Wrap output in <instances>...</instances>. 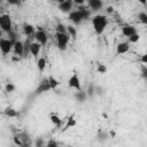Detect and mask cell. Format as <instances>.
Instances as JSON below:
<instances>
[{
  "instance_id": "obj_1",
  "label": "cell",
  "mask_w": 147,
  "mask_h": 147,
  "mask_svg": "<svg viewBox=\"0 0 147 147\" xmlns=\"http://www.w3.org/2000/svg\"><path fill=\"white\" fill-rule=\"evenodd\" d=\"M92 24H93V29H94L95 33L101 34L108 24V20L105 15H96L92 18Z\"/></svg>"
},
{
  "instance_id": "obj_2",
  "label": "cell",
  "mask_w": 147,
  "mask_h": 147,
  "mask_svg": "<svg viewBox=\"0 0 147 147\" xmlns=\"http://www.w3.org/2000/svg\"><path fill=\"white\" fill-rule=\"evenodd\" d=\"M55 38H56V42H57L59 49L64 51V49L67 48L68 41H69V39H70V36H69L68 33H56V34H55Z\"/></svg>"
},
{
  "instance_id": "obj_3",
  "label": "cell",
  "mask_w": 147,
  "mask_h": 147,
  "mask_svg": "<svg viewBox=\"0 0 147 147\" xmlns=\"http://www.w3.org/2000/svg\"><path fill=\"white\" fill-rule=\"evenodd\" d=\"M0 28L2 31H6L7 33L11 31V20L9 15L7 14L0 15Z\"/></svg>"
},
{
  "instance_id": "obj_4",
  "label": "cell",
  "mask_w": 147,
  "mask_h": 147,
  "mask_svg": "<svg viewBox=\"0 0 147 147\" xmlns=\"http://www.w3.org/2000/svg\"><path fill=\"white\" fill-rule=\"evenodd\" d=\"M34 38L37 39V42L40 44L41 46L46 45V42H47V36H46V33L44 32V30L40 26H38V31L34 32Z\"/></svg>"
},
{
  "instance_id": "obj_5",
  "label": "cell",
  "mask_w": 147,
  "mask_h": 147,
  "mask_svg": "<svg viewBox=\"0 0 147 147\" xmlns=\"http://www.w3.org/2000/svg\"><path fill=\"white\" fill-rule=\"evenodd\" d=\"M51 90V86H49V83H48V79H42L41 80V83L39 84V86L36 88V91H34V95H39V94H41V93H44V92H47V91H49Z\"/></svg>"
},
{
  "instance_id": "obj_6",
  "label": "cell",
  "mask_w": 147,
  "mask_h": 147,
  "mask_svg": "<svg viewBox=\"0 0 147 147\" xmlns=\"http://www.w3.org/2000/svg\"><path fill=\"white\" fill-rule=\"evenodd\" d=\"M68 85H69V87H71V88H76V90H78V91H82V90H80V80H79L77 74H74V75L69 78Z\"/></svg>"
},
{
  "instance_id": "obj_7",
  "label": "cell",
  "mask_w": 147,
  "mask_h": 147,
  "mask_svg": "<svg viewBox=\"0 0 147 147\" xmlns=\"http://www.w3.org/2000/svg\"><path fill=\"white\" fill-rule=\"evenodd\" d=\"M13 48V42L8 39H0V49L3 54H8Z\"/></svg>"
},
{
  "instance_id": "obj_8",
  "label": "cell",
  "mask_w": 147,
  "mask_h": 147,
  "mask_svg": "<svg viewBox=\"0 0 147 147\" xmlns=\"http://www.w3.org/2000/svg\"><path fill=\"white\" fill-rule=\"evenodd\" d=\"M72 6H74V2L71 0H65V1H61L59 3V9L61 11H64V13H68L72 9Z\"/></svg>"
},
{
  "instance_id": "obj_9",
  "label": "cell",
  "mask_w": 147,
  "mask_h": 147,
  "mask_svg": "<svg viewBox=\"0 0 147 147\" xmlns=\"http://www.w3.org/2000/svg\"><path fill=\"white\" fill-rule=\"evenodd\" d=\"M122 33H123V36L130 38L131 36H133V34L137 33V30H136V28L132 26V25H125V26L122 28Z\"/></svg>"
},
{
  "instance_id": "obj_10",
  "label": "cell",
  "mask_w": 147,
  "mask_h": 147,
  "mask_svg": "<svg viewBox=\"0 0 147 147\" xmlns=\"http://www.w3.org/2000/svg\"><path fill=\"white\" fill-rule=\"evenodd\" d=\"M69 20H70L71 22H74L75 24H79V23L83 21L82 15H80V13H79L78 10L71 11V13H70V15H69Z\"/></svg>"
},
{
  "instance_id": "obj_11",
  "label": "cell",
  "mask_w": 147,
  "mask_h": 147,
  "mask_svg": "<svg viewBox=\"0 0 147 147\" xmlns=\"http://www.w3.org/2000/svg\"><path fill=\"white\" fill-rule=\"evenodd\" d=\"M18 139H20V141L22 142V145H24V144H29V142H31V138H30V136L26 133V132H17L16 134H15Z\"/></svg>"
},
{
  "instance_id": "obj_12",
  "label": "cell",
  "mask_w": 147,
  "mask_h": 147,
  "mask_svg": "<svg viewBox=\"0 0 147 147\" xmlns=\"http://www.w3.org/2000/svg\"><path fill=\"white\" fill-rule=\"evenodd\" d=\"M88 6H90V8H91L93 11H96V10H99V9L102 8L103 2L100 1V0H90V1H88Z\"/></svg>"
},
{
  "instance_id": "obj_13",
  "label": "cell",
  "mask_w": 147,
  "mask_h": 147,
  "mask_svg": "<svg viewBox=\"0 0 147 147\" xmlns=\"http://www.w3.org/2000/svg\"><path fill=\"white\" fill-rule=\"evenodd\" d=\"M13 48H14V53L16 55H23V42L17 40L14 45H13Z\"/></svg>"
},
{
  "instance_id": "obj_14",
  "label": "cell",
  "mask_w": 147,
  "mask_h": 147,
  "mask_svg": "<svg viewBox=\"0 0 147 147\" xmlns=\"http://www.w3.org/2000/svg\"><path fill=\"white\" fill-rule=\"evenodd\" d=\"M40 49H41V45L38 44V42H31V46H30V53L34 56H37L39 53H40Z\"/></svg>"
},
{
  "instance_id": "obj_15",
  "label": "cell",
  "mask_w": 147,
  "mask_h": 147,
  "mask_svg": "<svg viewBox=\"0 0 147 147\" xmlns=\"http://www.w3.org/2000/svg\"><path fill=\"white\" fill-rule=\"evenodd\" d=\"M76 125V119H75V116L74 115H71L68 119H67V123H65V125L62 127V132H64V131H67L69 127H72V126H75Z\"/></svg>"
},
{
  "instance_id": "obj_16",
  "label": "cell",
  "mask_w": 147,
  "mask_h": 147,
  "mask_svg": "<svg viewBox=\"0 0 147 147\" xmlns=\"http://www.w3.org/2000/svg\"><path fill=\"white\" fill-rule=\"evenodd\" d=\"M127 51H129V42H119L117 45V49H116L117 54H124Z\"/></svg>"
},
{
  "instance_id": "obj_17",
  "label": "cell",
  "mask_w": 147,
  "mask_h": 147,
  "mask_svg": "<svg viewBox=\"0 0 147 147\" xmlns=\"http://www.w3.org/2000/svg\"><path fill=\"white\" fill-rule=\"evenodd\" d=\"M78 11L80 13L83 20H88L90 18V15H91V10L90 9H87L85 7H79L78 8Z\"/></svg>"
},
{
  "instance_id": "obj_18",
  "label": "cell",
  "mask_w": 147,
  "mask_h": 147,
  "mask_svg": "<svg viewBox=\"0 0 147 147\" xmlns=\"http://www.w3.org/2000/svg\"><path fill=\"white\" fill-rule=\"evenodd\" d=\"M3 114H5L6 116H8V117H16V116H18V113H17L14 108H11V107H7V108L3 110Z\"/></svg>"
},
{
  "instance_id": "obj_19",
  "label": "cell",
  "mask_w": 147,
  "mask_h": 147,
  "mask_svg": "<svg viewBox=\"0 0 147 147\" xmlns=\"http://www.w3.org/2000/svg\"><path fill=\"white\" fill-rule=\"evenodd\" d=\"M49 119H51V122L55 125V126H60L61 125V123H62V119L56 115V114H51V116H49Z\"/></svg>"
},
{
  "instance_id": "obj_20",
  "label": "cell",
  "mask_w": 147,
  "mask_h": 147,
  "mask_svg": "<svg viewBox=\"0 0 147 147\" xmlns=\"http://www.w3.org/2000/svg\"><path fill=\"white\" fill-rule=\"evenodd\" d=\"M23 32H24L26 36L33 34V33H34V28H33V25H31V24H24V25H23Z\"/></svg>"
},
{
  "instance_id": "obj_21",
  "label": "cell",
  "mask_w": 147,
  "mask_h": 147,
  "mask_svg": "<svg viewBox=\"0 0 147 147\" xmlns=\"http://www.w3.org/2000/svg\"><path fill=\"white\" fill-rule=\"evenodd\" d=\"M30 46H31V41L29 39H26L23 44V55H28V53H30Z\"/></svg>"
},
{
  "instance_id": "obj_22",
  "label": "cell",
  "mask_w": 147,
  "mask_h": 147,
  "mask_svg": "<svg viewBox=\"0 0 147 147\" xmlns=\"http://www.w3.org/2000/svg\"><path fill=\"white\" fill-rule=\"evenodd\" d=\"M47 79H48V83H49L51 90H55V88L59 86V82H57V80H56L54 77H52V76H51V77H48Z\"/></svg>"
},
{
  "instance_id": "obj_23",
  "label": "cell",
  "mask_w": 147,
  "mask_h": 147,
  "mask_svg": "<svg viewBox=\"0 0 147 147\" xmlns=\"http://www.w3.org/2000/svg\"><path fill=\"white\" fill-rule=\"evenodd\" d=\"M86 96H87V95H86V93H85V92H83V91H78V92L75 94V98H76L79 102H83V101L86 99Z\"/></svg>"
},
{
  "instance_id": "obj_24",
  "label": "cell",
  "mask_w": 147,
  "mask_h": 147,
  "mask_svg": "<svg viewBox=\"0 0 147 147\" xmlns=\"http://www.w3.org/2000/svg\"><path fill=\"white\" fill-rule=\"evenodd\" d=\"M67 32H68V34H69L70 37H72L74 39L77 37V31H76V29H75L74 26H71V25H68V26H67Z\"/></svg>"
},
{
  "instance_id": "obj_25",
  "label": "cell",
  "mask_w": 147,
  "mask_h": 147,
  "mask_svg": "<svg viewBox=\"0 0 147 147\" xmlns=\"http://www.w3.org/2000/svg\"><path fill=\"white\" fill-rule=\"evenodd\" d=\"M37 65H38V69H39L40 71H44L45 68H46V60H45L44 57H40V59L38 60V62H37Z\"/></svg>"
},
{
  "instance_id": "obj_26",
  "label": "cell",
  "mask_w": 147,
  "mask_h": 147,
  "mask_svg": "<svg viewBox=\"0 0 147 147\" xmlns=\"http://www.w3.org/2000/svg\"><path fill=\"white\" fill-rule=\"evenodd\" d=\"M55 30H56V33H68L67 32V26H64L62 23H57Z\"/></svg>"
},
{
  "instance_id": "obj_27",
  "label": "cell",
  "mask_w": 147,
  "mask_h": 147,
  "mask_svg": "<svg viewBox=\"0 0 147 147\" xmlns=\"http://www.w3.org/2000/svg\"><path fill=\"white\" fill-rule=\"evenodd\" d=\"M109 138V134L105 131H99V134H98V140L99 141H106L107 139Z\"/></svg>"
},
{
  "instance_id": "obj_28",
  "label": "cell",
  "mask_w": 147,
  "mask_h": 147,
  "mask_svg": "<svg viewBox=\"0 0 147 147\" xmlns=\"http://www.w3.org/2000/svg\"><path fill=\"white\" fill-rule=\"evenodd\" d=\"M8 37H9V38H8V40H9V41H11V42H13V45L17 41V36H16V33H15L13 30L8 32Z\"/></svg>"
},
{
  "instance_id": "obj_29",
  "label": "cell",
  "mask_w": 147,
  "mask_h": 147,
  "mask_svg": "<svg viewBox=\"0 0 147 147\" xmlns=\"http://www.w3.org/2000/svg\"><path fill=\"white\" fill-rule=\"evenodd\" d=\"M138 18H139V21H140L141 23H144V24L147 23V14H146L145 11L139 13V14H138Z\"/></svg>"
},
{
  "instance_id": "obj_30",
  "label": "cell",
  "mask_w": 147,
  "mask_h": 147,
  "mask_svg": "<svg viewBox=\"0 0 147 147\" xmlns=\"http://www.w3.org/2000/svg\"><path fill=\"white\" fill-rule=\"evenodd\" d=\"M14 90H15V85L13 83H7V85L5 86V91L7 93H11V92H14Z\"/></svg>"
},
{
  "instance_id": "obj_31",
  "label": "cell",
  "mask_w": 147,
  "mask_h": 147,
  "mask_svg": "<svg viewBox=\"0 0 147 147\" xmlns=\"http://www.w3.org/2000/svg\"><path fill=\"white\" fill-rule=\"evenodd\" d=\"M86 93V95H88V96H93L95 93H94V86L93 85H90L88 86V88H87V91L85 92Z\"/></svg>"
},
{
  "instance_id": "obj_32",
  "label": "cell",
  "mask_w": 147,
  "mask_h": 147,
  "mask_svg": "<svg viewBox=\"0 0 147 147\" xmlns=\"http://www.w3.org/2000/svg\"><path fill=\"white\" fill-rule=\"evenodd\" d=\"M139 38H140V36H139L138 33H136V34H133V36H131V37L129 38V41H130V42H137V41L139 40Z\"/></svg>"
},
{
  "instance_id": "obj_33",
  "label": "cell",
  "mask_w": 147,
  "mask_h": 147,
  "mask_svg": "<svg viewBox=\"0 0 147 147\" xmlns=\"http://www.w3.org/2000/svg\"><path fill=\"white\" fill-rule=\"evenodd\" d=\"M96 70H98V72H100V74H106L107 68H106V65H105V64H99Z\"/></svg>"
},
{
  "instance_id": "obj_34",
  "label": "cell",
  "mask_w": 147,
  "mask_h": 147,
  "mask_svg": "<svg viewBox=\"0 0 147 147\" xmlns=\"http://www.w3.org/2000/svg\"><path fill=\"white\" fill-rule=\"evenodd\" d=\"M46 147H59V145H57V142H56L55 140L51 139V140H48V142H47Z\"/></svg>"
},
{
  "instance_id": "obj_35",
  "label": "cell",
  "mask_w": 147,
  "mask_h": 147,
  "mask_svg": "<svg viewBox=\"0 0 147 147\" xmlns=\"http://www.w3.org/2000/svg\"><path fill=\"white\" fill-rule=\"evenodd\" d=\"M44 139L42 138H37L36 139V147H39V146H44Z\"/></svg>"
},
{
  "instance_id": "obj_36",
  "label": "cell",
  "mask_w": 147,
  "mask_h": 147,
  "mask_svg": "<svg viewBox=\"0 0 147 147\" xmlns=\"http://www.w3.org/2000/svg\"><path fill=\"white\" fill-rule=\"evenodd\" d=\"M94 93H96V94H102L103 93V88L102 87H100V86H95L94 87Z\"/></svg>"
},
{
  "instance_id": "obj_37",
  "label": "cell",
  "mask_w": 147,
  "mask_h": 147,
  "mask_svg": "<svg viewBox=\"0 0 147 147\" xmlns=\"http://www.w3.org/2000/svg\"><path fill=\"white\" fill-rule=\"evenodd\" d=\"M141 76H142V77H144L145 79L147 78V68H146L145 65H144V67L141 68Z\"/></svg>"
},
{
  "instance_id": "obj_38",
  "label": "cell",
  "mask_w": 147,
  "mask_h": 147,
  "mask_svg": "<svg viewBox=\"0 0 147 147\" xmlns=\"http://www.w3.org/2000/svg\"><path fill=\"white\" fill-rule=\"evenodd\" d=\"M8 3H10V5H20V1H13V0H8Z\"/></svg>"
},
{
  "instance_id": "obj_39",
  "label": "cell",
  "mask_w": 147,
  "mask_h": 147,
  "mask_svg": "<svg viewBox=\"0 0 147 147\" xmlns=\"http://www.w3.org/2000/svg\"><path fill=\"white\" fill-rule=\"evenodd\" d=\"M141 62H142V63H147V55H142V57H141Z\"/></svg>"
},
{
  "instance_id": "obj_40",
  "label": "cell",
  "mask_w": 147,
  "mask_h": 147,
  "mask_svg": "<svg viewBox=\"0 0 147 147\" xmlns=\"http://www.w3.org/2000/svg\"><path fill=\"white\" fill-rule=\"evenodd\" d=\"M21 147H31V142H29V144H24V145H22Z\"/></svg>"
},
{
  "instance_id": "obj_41",
  "label": "cell",
  "mask_w": 147,
  "mask_h": 147,
  "mask_svg": "<svg viewBox=\"0 0 147 147\" xmlns=\"http://www.w3.org/2000/svg\"><path fill=\"white\" fill-rule=\"evenodd\" d=\"M107 11H108V13H113V7H108V8H107Z\"/></svg>"
},
{
  "instance_id": "obj_42",
  "label": "cell",
  "mask_w": 147,
  "mask_h": 147,
  "mask_svg": "<svg viewBox=\"0 0 147 147\" xmlns=\"http://www.w3.org/2000/svg\"><path fill=\"white\" fill-rule=\"evenodd\" d=\"M76 3H84V0H76Z\"/></svg>"
},
{
  "instance_id": "obj_43",
  "label": "cell",
  "mask_w": 147,
  "mask_h": 147,
  "mask_svg": "<svg viewBox=\"0 0 147 147\" xmlns=\"http://www.w3.org/2000/svg\"><path fill=\"white\" fill-rule=\"evenodd\" d=\"M1 36H2V32H1V31H0V37H1ZM0 39H1V38H0Z\"/></svg>"
},
{
  "instance_id": "obj_44",
  "label": "cell",
  "mask_w": 147,
  "mask_h": 147,
  "mask_svg": "<svg viewBox=\"0 0 147 147\" xmlns=\"http://www.w3.org/2000/svg\"><path fill=\"white\" fill-rule=\"evenodd\" d=\"M39 147H46V146H45V145H44V146H39Z\"/></svg>"
}]
</instances>
